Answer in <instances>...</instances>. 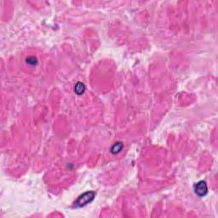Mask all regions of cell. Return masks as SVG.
Masks as SVG:
<instances>
[{
    "label": "cell",
    "instance_id": "4",
    "mask_svg": "<svg viewBox=\"0 0 218 218\" xmlns=\"http://www.w3.org/2000/svg\"><path fill=\"white\" fill-rule=\"evenodd\" d=\"M123 147H124V146L122 144V142H117L116 144H114V145L112 146V149H111V152H112L113 154L118 153V152H119L122 150Z\"/></svg>",
    "mask_w": 218,
    "mask_h": 218
},
{
    "label": "cell",
    "instance_id": "1",
    "mask_svg": "<svg viewBox=\"0 0 218 218\" xmlns=\"http://www.w3.org/2000/svg\"><path fill=\"white\" fill-rule=\"evenodd\" d=\"M95 193L90 191V192H86L84 193H83L82 195H80L78 199L75 202V206L76 207H82L86 205L87 204L90 203L94 198H95Z\"/></svg>",
    "mask_w": 218,
    "mask_h": 218
},
{
    "label": "cell",
    "instance_id": "2",
    "mask_svg": "<svg viewBox=\"0 0 218 218\" xmlns=\"http://www.w3.org/2000/svg\"><path fill=\"white\" fill-rule=\"evenodd\" d=\"M194 191L196 193V194L199 197H203L205 195H206L207 192H208V187L207 184L205 181H200V182H197L194 185Z\"/></svg>",
    "mask_w": 218,
    "mask_h": 218
},
{
    "label": "cell",
    "instance_id": "5",
    "mask_svg": "<svg viewBox=\"0 0 218 218\" xmlns=\"http://www.w3.org/2000/svg\"><path fill=\"white\" fill-rule=\"evenodd\" d=\"M27 62L28 64L34 65V64H36L37 63V59L36 58H34V57H32V61H31V59L28 58V59H27Z\"/></svg>",
    "mask_w": 218,
    "mask_h": 218
},
{
    "label": "cell",
    "instance_id": "3",
    "mask_svg": "<svg viewBox=\"0 0 218 218\" xmlns=\"http://www.w3.org/2000/svg\"><path fill=\"white\" fill-rule=\"evenodd\" d=\"M84 90H85V87H84V84H82L81 82H78V83L75 85V87H74V91H75L78 95L83 94V93L84 92Z\"/></svg>",
    "mask_w": 218,
    "mask_h": 218
}]
</instances>
